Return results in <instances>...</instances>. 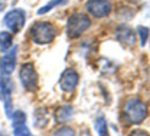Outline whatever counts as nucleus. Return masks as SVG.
<instances>
[{"mask_svg": "<svg viewBox=\"0 0 150 136\" xmlns=\"http://www.w3.org/2000/svg\"><path fill=\"white\" fill-rule=\"evenodd\" d=\"M92 25L91 19L86 13H73L67 21V36L70 39L80 37Z\"/></svg>", "mask_w": 150, "mask_h": 136, "instance_id": "2", "label": "nucleus"}, {"mask_svg": "<svg viewBox=\"0 0 150 136\" xmlns=\"http://www.w3.org/2000/svg\"><path fill=\"white\" fill-rule=\"evenodd\" d=\"M5 6H6V5H5V3H3V2H1V1H0V13H1V11L5 8Z\"/></svg>", "mask_w": 150, "mask_h": 136, "instance_id": "21", "label": "nucleus"}, {"mask_svg": "<svg viewBox=\"0 0 150 136\" xmlns=\"http://www.w3.org/2000/svg\"><path fill=\"white\" fill-rule=\"evenodd\" d=\"M52 136H75V132L70 127H63L57 130Z\"/></svg>", "mask_w": 150, "mask_h": 136, "instance_id": "19", "label": "nucleus"}, {"mask_svg": "<svg viewBox=\"0 0 150 136\" xmlns=\"http://www.w3.org/2000/svg\"><path fill=\"white\" fill-rule=\"evenodd\" d=\"M95 129L98 132L99 136H110L107 127V122L104 118L100 117L96 120L95 122Z\"/></svg>", "mask_w": 150, "mask_h": 136, "instance_id": "14", "label": "nucleus"}, {"mask_svg": "<svg viewBox=\"0 0 150 136\" xmlns=\"http://www.w3.org/2000/svg\"><path fill=\"white\" fill-rule=\"evenodd\" d=\"M67 0H54V1H50V2L47 3V4H45L44 6H42L41 8H39L37 11V15H45V13H47L48 11H50L52 8H54L56 6H58V5H61V4H64L65 2H66Z\"/></svg>", "mask_w": 150, "mask_h": 136, "instance_id": "15", "label": "nucleus"}, {"mask_svg": "<svg viewBox=\"0 0 150 136\" xmlns=\"http://www.w3.org/2000/svg\"><path fill=\"white\" fill-rule=\"evenodd\" d=\"M79 77L78 74L72 69H68L62 74L60 79V87L65 92H72L78 84Z\"/></svg>", "mask_w": 150, "mask_h": 136, "instance_id": "9", "label": "nucleus"}, {"mask_svg": "<svg viewBox=\"0 0 150 136\" xmlns=\"http://www.w3.org/2000/svg\"><path fill=\"white\" fill-rule=\"evenodd\" d=\"M116 38L118 41L127 46H134L137 40L135 32L127 26H121L116 30Z\"/></svg>", "mask_w": 150, "mask_h": 136, "instance_id": "10", "label": "nucleus"}, {"mask_svg": "<svg viewBox=\"0 0 150 136\" xmlns=\"http://www.w3.org/2000/svg\"><path fill=\"white\" fill-rule=\"evenodd\" d=\"M13 135L15 136H33L30 132L29 128L23 124V125H19L13 127Z\"/></svg>", "mask_w": 150, "mask_h": 136, "instance_id": "17", "label": "nucleus"}, {"mask_svg": "<svg viewBox=\"0 0 150 136\" xmlns=\"http://www.w3.org/2000/svg\"><path fill=\"white\" fill-rule=\"evenodd\" d=\"M56 35V28L48 22H38L30 29V37L32 41L38 45H44L52 42Z\"/></svg>", "mask_w": 150, "mask_h": 136, "instance_id": "1", "label": "nucleus"}, {"mask_svg": "<svg viewBox=\"0 0 150 136\" xmlns=\"http://www.w3.org/2000/svg\"><path fill=\"white\" fill-rule=\"evenodd\" d=\"M11 119H13V127L23 125L26 123V114L22 111H16L15 113H13Z\"/></svg>", "mask_w": 150, "mask_h": 136, "instance_id": "16", "label": "nucleus"}, {"mask_svg": "<svg viewBox=\"0 0 150 136\" xmlns=\"http://www.w3.org/2000/svg\"><path fill=\"white\" fill-rule=\"evenodd\" d=\"M25 22H26L25 11L21 8L11 9L3 18V23H4L5 27L15 34L22 31V29L25 26Z\"/></svg>", "mask_w": 150, "mask_h": 136, "instance_id": "6", "label": "nucleus"}, {"mask_svg": "<svg viewBox=\"0 0 150 136\" xmlns=\"http://www.w3.org/2000/svg\"><path fill=\"white\" fill-rule=\"evenodd\" d=\"M13 46V36L6 31L0 32V50L6 52Z\"/></svg>", "mask_w": 150, "mask_h": 136, "instance_id": "12", "label": "nucleus"}, {"mask_svg": "<svg viewBox=\"0 0 150 136\" xmlns=\"http://www.w3.org/2000/svg\"><path fill=\"white\" fill-rule=\"evenodd\" d=\"M18 47H13L9 52L0 58V74L2 76H9L13 73L17 64Z\"/></svg>", "mask_w": 150, "mask_h": 136, "instance_id": "8", "label": "nucleus"}, {"mask_svg": "<svg viewBox=\"0 0 150 136\" xmlns=\"http://www.w3.org/2000/svg\"><path fill=\"white\" fill-rule=\"evenodd\" d=\"M88 11L95 18H104L110 13L112 4L109 0H88L86 3Z\"/></svg>", "mask_w": 150, "mask_h": 136, "instance_id": "7", "label": "nucleus"}, {"mask_svg": "<svg viewBox=\"0 0 150 136\" xmlns=\"http://www.w3.org/2000/svg\"><path fill=\"white\" fill-rule=\"evenodd\" d=\"M0 136H8L7 134H5L4 132H0Z\"/></svg>", "mask_w": 150, "mask_h": 136, "instance_id": "22", "label": "nucleus"}, {"mask_svg": "<svg viewBox=\"0 0 150 136\" xmlns=\"http://www.w3.org/2000/svg\"><path fill=\"white\" fill-rule=\"evenodd\" d=\"M74 115V109L70 105H64L59 107L54 113V120L57 123H65L69 121Z\"/></svg>", "mask_w": 150, "mask_h": 136, "instance_id": "11", "label": "nucleus"}, {"mask_svg": "<svg viewBox=\"0 0 150 136\" xmlns=\"http://www.w3.org/2000/svg\"><path fill=\"white\" fill-rule=\"evenodd\" d=\"M47 113L45 109H39L35 111V123L34 126L42 128L47 124Z\"/></svg>", "mask_w": 150, "mask_h": 136, "instance_id": "13", "label": "nucleus"}, {"mask_svg": "<svg viewBox=\"0 0 150 136\" xmlns=\"http://www.w3.org/2000/svg\"><path fill=\"white\" fill-rule=\"evenodd\" d=\"M137 30L140 35V39H141V46L143 47V46H145L148 37H149V29L146 27H143V26H139L137 28Z\"/></svg>", "mask_w": 150, "mask_h": 136, "instance_id": "18", "label": "nucleus"}, {"mask_svg": "<svg viewBox=\"0 0 150 136\" xmlns=\"http://www.w3.org/2000/svg\"><path fill=\"white\" fill-rule=\"evenodd\" d=\"M127 136H150V135L147 131H145V130L135 129V130H133Z\"/></svg>", "mask_w": 150, "mask_h": 136, "instance_id": "20", "label": "nucleus"}, {"mask_svg": "<svg viewBox=\"0 0 150 136\" xmlns=\"http://www.w3.org/2000/svg\"><path fill=\"white\" fill-rule=\"evenodd\" d=\"M125 114L131 124H140L146 119L148 109L146 104L138 98H132L125 103Z\"/></svg>", "mask_w": 150, "mask_h": 136, "instance_id": "3", "label": "nucleus"}, {"mask_svg": "<svg viewBox=\"0 0 150 136\" xmlns=\"http://www.w3.org/2000/svg\"><path fill=\"white\" fill-rule=\"evenodd\" d=\"M20 80L23 87L28 91H35L38 88V74L32 62L24 64L20 69Z\"/></svg>", "mask_w": 150, "mask_h": 136, "instance_id": "4", "label": "nucleus"}, {"mask_svg": "<svg viewBox=\"0 0 150 136\" xmlns=\"http://www.w3.org/2000/svg\"><path fill=\"white\" fill-rule=\"evenodd\" d=\"M13 82L8 76L0 77V99L4 104L5 115L8 119H11L13 116Z\"/></svg>", "mask_w": 150, "mask_h": 136, "instance_id": "5", "label": "nucleus"}]
</instances>
